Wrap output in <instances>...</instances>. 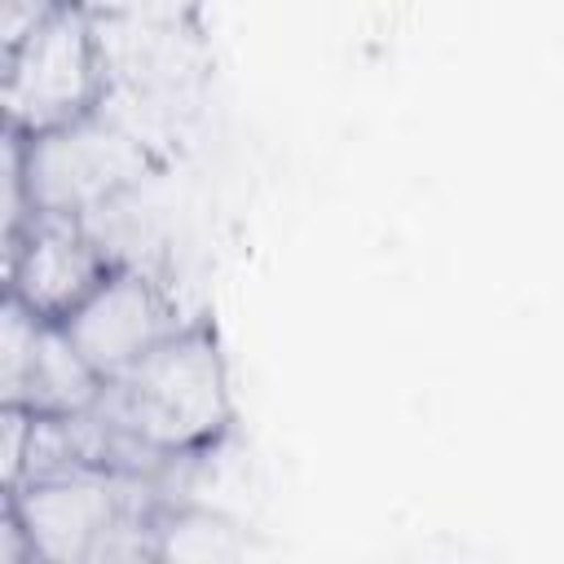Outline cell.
<instances>
[{"label":"cell","instance_id":"1","mask_svg":"<svg viewBox=\"0 0 564 564\" xmlns=\"http://www.w3.org/2000/svg\"><path fill=\"white\" fill-rule=\"evenodd\" d=\"M93 414L110 432L119 467L172 476L207 463L234 432V379L212 317H189L132 370L101 383Z\"/></svg>","mask_w":564,"mask_h":564},{"label":"cell","instance_id":"2","mask_svg":"<svg viewBox=\"0 0 564 564\" xmlns=\"http://www.w3.org/2000/svg\"><path fill=\"white\" fill-rule=\"evenodd\" d=\"M167 498L163 476L66 463L4 489V507L26 533L31 560L101 564L154 560V511Z\"/></svg>","mask_w":564,"mask_h":564},{"label":"cell","instance_id":"3","mask_svg":"<svg viewBox=\"0 0 564 564\" xmlns=\"http://www.w3.org/2000/svg\"><path fill=\"white\" fill-rule=\"evenodd\" d=\"M163 163L159 141L110 106L31 141L4 137V229L26 212L97 220L159 176Z\"/></svg>","mask_w":564,"mask_h":564},{"label":"cell","instance_id":"4","mask_svg":"<svg viewBox=\"0 0 564 564\" xmlns=\"http://www.w3.org/2000/svg\"><path fill=\"white\" fill-rule=\"evenodd\" d=\"M110 97L97 18L79 0H62L18 35L0 57L4 137L31 141L97 115Z\"/></svg>","mask_w":564,"mask_h":564},{"label":"cell","instance_id":"5","mask_svg":"<svg viewBox=\"0 0 564 564\" xmlns=\"http://www.w3.org/2000/svg\"><path fill=\"white\" fill-rule=\"evenodd\" d=\"M110 97L106 106L159 141L181 106H194L207 79L198 22H97Z\"/></svg>","mask_w":564,"mask_h":564},{"label":"cell","instance_id":"6","mask_svg":"<svg viewBox=\"0 0 564 564\" xmlns=\"http://www.w3.org/2000/svg\"><path fill=\"white\" fill-rule=\"evenodd\" d=\"M115 264L106 238L79 216L26 212L4 229V300L40 322H66Z\"/></svg>","mask_w":564,"mask_h":564},{"label":"cell","instance_id":"7","mask_svg":"<svg viewBox=\"0 0 564 564\" xmlns=\"http://www.w3.org/2000/svg\"><path fill=\"white\" fill-rule=\"evenodd\" d=\"M189 317L181 313L167 282H159L145 264L119 260L84 300L79 308L57 322L70 339V348L84 357V366L110 383L123 370H132L145 352H154L172 330H181Z\"/></svg>","mask_w":564,"mask_h":564},{"label":"cell","instance_id":"8","mask_svg":"<svg viewBox=\"0 0 564 564\" xmlns=\"http://www.w3.org/2000/svg\"><path fill=\"white\" fill-rule=\"evenodd\" d=\"M101 397L57 322H40L13 300L0 308V405L26 414H79Z\"/></svg>","mask_w":564,"mask_h":564},{"label":"cell","instance_id":"9","mask_svg":"<svg viewBox=\"0 0 564 564\" xmlns=\"http://www.w3.org/2000/svg\"><path fill=\"white\" fill-rule=\"evenodd\" d=\"M247 538L220 511L167 494L154 511V560H238Z\"/></svg>","mask_w":564,"mask_h":564},{"label":"cell","instance_id":"10","mask_svg":"<svg viewBox=\"0 0 564 564\" xmlns=\"http://www.w3.org/2000/svg\"><path fill=\"white\" fill-rule=\"evenodd\" d=\"M97 22H198V0H79Z\"/></svg>","mask_w":564,"mask_h":564},{"label":"cell","instance_id":"11","mask_svg":"<svg viewBox=\"0 0 564 564\" xmlns=\"http://www.w3.org/2000/svg\"><path fill=\"white\" fill-rule=\"evenodd\" d=\"M53 4H62V0H0V35L4 40L18 35L26 22H35L40 13H48Z\"/></svg>","mask_w":564,"mask_h":564}]
</instances>
